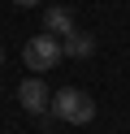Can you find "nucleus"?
I'll return each mask as SVG.
<instances>
[{"mask_svg":"<svg viewBox=\"0 0 130 134\" xmlns=\"http://www.w3.org/2000/svg\"><path fill=\"white\" fill-rule=\"evenodd\" d=\"M69 30H78V26H74V13H69V9H61V4H56V9H43V35L65 39Z\"/></svg>","mask_w":130,"mask_h":134,"instance_id":"20e7f679","label":"nucleus"},{"mask_svg":"<svg viewBox=\"0 0 130 134\" xmlns=\"http://www.w3.org/2000/svg\"><path fill=\"white\" fill-rule=\"evenodd\" d=\"M17 99H22V108H26V113L43 117V113H48V104H52V91L43 87V78H39V74H30V78L17 87Z\"/></svg>","mask_w":130,"mask_h":134,"instance_id":"7ed1b4c3","label":"nucleus"},{"mask_svg":"<svg viewBox=\"0 0 130 134\" xmlns=\"http://www.w3.org/2000/svg\"><path fill=\"white\" fill-rule=\"evenodd\" d=\"M61 56H65V52H61V39L43 35V30H39V35H30V39H26V48H22L26 69H35L39 78H43L48 69H56V61H61Z\"/></svg>","mask_w":130,"mask_h":134,"instance_id":"f03ea898","label":"nucleus"},{"mask_svg":"<svg viewBox=\"0 0 130 134\" xmlns=\"http://www.w3.org/2000/svg\"><path fill=\"white\" fill-rule=\"evenodd\" d=\"M13 4H22V9H35V4H39V0H13Z\"/></svg>","mask_w":130,"mask_h":134,"instance_id":"423d86ee","label":"nucleus"},{"mask_svg":"<svg viewBox=\"0 0 130 134\" xmlns=\"http://www.w3.org/2000/svg\"><path fill=\"white\" fill-rule=\"evenodd\" d=\"M48 108L61 117V121H69V125H87L95 117V99L87 95V91H78V87H61Z\"/></svg>","mask_w":130,"mask_h":134,"instance_id":"f257e3e1","label":"nucleus"},{"mask_svg":"<svg viewBox=\"0 0 130 134\" xmlns=\"http://www.w3.org/2000/svg\"><path fill=\"white\" fill-rule=\"evenodd\" d=\"M61 52L65 56H91L95 52V39L87 35V30H69V35L61 39Z\"/></svg>","mask_w":130,"mask_h":134,"instance_id":"39448f33","label":"nucleus"},{"mask_svg":"<svg viewBox=\"0 0 130 134\" xmlns=\"http://www.w3.org/2000/svg\"><path fill=\"white\" fill-rule=\"evenodd\" d=\"M0 65H4V48H0Z\"/></svg>","mask_w":130,"mask_h":134,"instance_id":"0eeeda50","label":"nucleus"}]
</instances>
